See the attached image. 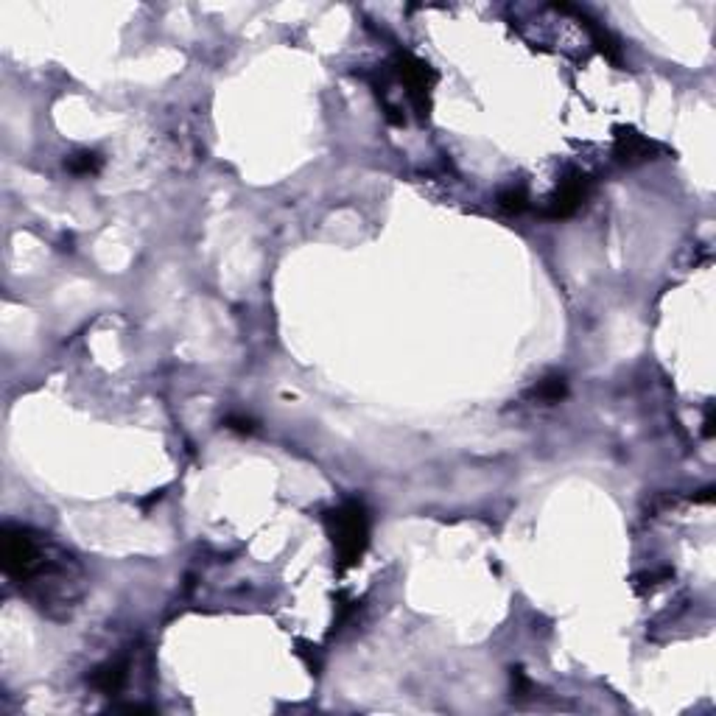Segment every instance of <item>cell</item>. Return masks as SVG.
Instances as JSON below:
<instances>
[{
    "label": "cell",
    "instance_id": "cell-9",
    "mask_svg": "<svg viewBox=\"0 0 716 716\" xmlns=\"http://www.w3.org/2000/svg\"><path fill=\"white\" fill-rule=\"evenodd\" d=\"M496 204L501 207L504 213L518 216V213H523V211H526L529 199H526V191L521 188V185H510V188L498 191V196H496Z\"/></svg>",
    "mask_w": 716,
    "mask_h": 716
},
{
    "label": "cell",
    "instance_id": "cell-6",
    "mask_svg": "<svg viewBox=\"0 0 716 716\" xmlns=\"http://www.w3.org/2000/svg\"><path fill=\"white\" fill-rule=\"evenodd\" d=\"M126 675H129L126 660H107L90 675V686L99 688L101 694H118L126 683Z\"/></svg>",
    "mask_w": 716,
    "mask_h": 716
},
{
    "label": "cell",
    "instance_id": "cell-10",
    "mask_svg": "<svg viewBox=\"0 0 716 716\" xmlns=\"http://www.w3.org/2000/svg\"><path fill=\"white\" fill-rule=\"evenodd\" d=\"M65 168L71 174H76V177L96 174L101 168V157L96 151H79V154H71L65 160Z\"/></svg>",
    "mask_w": 716,
    "mask_h": 716
},
{
    "label": "cell",
    "instance_id": "cell-7",
    "mask_svg": "<svg viewBox=\"0 0 716 716\" xmlns=\"http://www.w3.org/2000/svg\"><path fill=\"white\" fill-rule=\"evenodd\" d=\"M565 9H568V6H565ZM568 12H574L576 17H580V20L585 22V29L591 31V37H593V42H596V48L602 51V54H605L610 62L621 65V45H618V42H616V39H613V37H610V34H608L602 26H599L596 20H591L585 12H580V9H568Z\"/></svg>",
    "mask_w": 716,
    "mask_h": 716
},
{
    "label": "cell",
    "instance_id": "cell-5",
    "mask_svg": "<svg viewBox=\"0 0 716 716\" xmlns=\"http://www.w3.org/2000/svg\"><path fill=\"white\" fill-rule=\"evenodd\" d=\"M655 151V143L646 141L643 134H638L635 129H616V146H613V154L618 163L625 166H635V163H643V160H650Z\"/></svg>",
    "mask_w": 716,
    "mask_h": 716
},
{
    "label": "cell",
    "instance_id": "cell-11",
    "mask_svg": "<svg viewBox=\"0 0 716 716\" xmlns=\"http://www.w3.org/2000/svg\"><path fill=\"white\" fill-rule=\"evenodd\" d=\"M227 428H233L238 434H249V431H255V420H249V418H238V414H229V418L224 420Z\"/></svg>",
    "mask_w": 716,
    "mask_h": 716
},
{
    "label": "cell",
    "instance_id": "cell-1",
    "mask_svg": "<svg viewBox=\"0 0 716 716\" xmlns=\"http://www.w3.org/2000/svg\"><path fill=\"white\" fill-rule=\"evenodd\" d=\"M0 560L4 571L14 585L26 593L39 610L71 608L82 593L79 565L73 557L48 543L42 535H34L26 526H6L0 538Z\"/></svg>",
    "mask_w": 716,
    "mask_h": 716
},
{
    "label": "cell",
    "instance_id": "cell-4",
    "mask_svg": "<svg viewBox=\"0 0 716 716\" xmlns=\"http://www.w3.org/2000/svg\"><path fill=\"white\" fill-rule=\"evenodd\" d=\"M591 191V177L588 174H571L560 182V188L554 191V196L548 199L543 216L546 219H568L580 211V204L585 202Z\"/></svg>",
    "mask_w": 716,
    "mask_h": 716
},
{
    "label": "cell",
    "instance_id": "cell-3",
    "mask_svg": "<svg viewBox=\"0 0 716 716\" xmlns=\"http://www.w3.org/2000/svg\"><path fill=\"white\" fill-rule=\"evenodd\" d=\"M395 71L406 87V96L409 101L414 104V109H418L420 118H428V112H431V90L436 84V73L431 71V65L418 59L414 54L409 51H398L395 54Z\"/></svg>",
    "mask_w": 716,
    "mask_h": 716
},
{
    "label": "cell",
    "instance_id": "cell-2",
    "mask_svg": "<svg viewBox=\"0 0 716 716\" xmlns=\"http://www.w3.org/2000/svg\"><path fill=\"white\" fill-rule=\"evenodd\" d=\"M328 535L336 548L339 568H350L361 560V554L369 543V518L361 501H344L328 513Z\"/></svg>",
    "mask_w": 716,
    "mask_h": 716
},
{
    "label": "cell",
    "instance_id": "cell-8",
    "mask_svg": "<svg viewBox=\"0 0 716 716\" xmlns=\"http://www.w3.org/2000/svg\"><path fill=\"white\" fill-rule=\"evenodd\" d=\"M565 395H568V384H565L563 375H548L532 392H529V398L540 401V403H560Z\"/></svg>",
    "mask_w": 716,
    "mask_h": 716
}]
</instances>
